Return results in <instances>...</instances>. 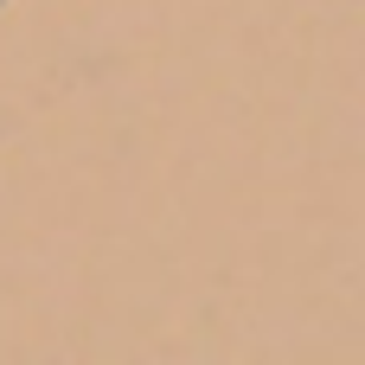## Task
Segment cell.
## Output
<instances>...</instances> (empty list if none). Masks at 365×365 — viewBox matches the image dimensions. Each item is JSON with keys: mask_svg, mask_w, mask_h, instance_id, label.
Segmentation results:
<instances>
[{"mask_svg": "<svg viewBox=\"0 0 365 365\" xmlns=\"http://www.w3.org/2000/svg\"><path fill=\"white\" fill-rule=\"evenodd\" d=\"M0 6H6V0H0Z\"/></svg>", "mask_w": 365, "mask_h": 365, "instance_id": "obj_1", "label": "cell"}]
</instances>
